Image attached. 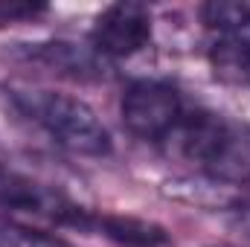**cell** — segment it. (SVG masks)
Returning <instances> with one entry per match:
<instances>
[{
    "mask_svg": "<svg viewBox=\"0 0 250 247\" xmlns=\"http://www.w3.org/2000/svg\"><path fill=\"white\" fill-rule=\"evenodd\" d=\"M187 114L184 93L163 79H137L125 87L123 102H120V117L123 125L143 143L160 145L181 117Z\"/></svg>",
    "mask_w": 250,
    "mask_h": 247,
    "instance_id": "4",
    "label": "cell"
},
{
    "mask_svg": "<svg viewBox=\"0 0 250 247\" xmlns=\"http://www.w3.org/2000/svg\"><path fill=\"white\" fill-rule=\"evenodd\" d=\"M0 247H73L62 236L41 230V227H26V224H0Z\"/></svg>",
    "mask_w": 250,
    "mask_h": 247,
    "instance_id": "8",
    "label": "cell"
},
{
    "mask_svg": "<svg viewBox=\"0 0 250 247\" xmlns=\"http://www.w3.org/2000/svg\"><path fill=\"white\" fill-rule=\"evenodd\" d=\"M151 41V9L137 0L105 6L90 29V50L99 59H131Z\"/></svg>",
    "mask_w": 250,
    "mask_h": 247,
    "instance_id": "5",
    "label": "cell"
},
{
    "mask_svg": "<svg viewBox=\"0 0 250 247\" xmlns=\"http://www.w3.org/2000/svg\"><path fill=\"white\" fill-rule=\"evenodd\" d=\"M209 64L215 79L227 84L250 87V21L212 35Z\"/></svg>",
    "mask_w": 250,
    "mask_h": 247,
    "instance_id": "6",
    "label": "cell"
},
{
    "mask_svg": "<svg viewBox=\"0 0 250 247\" xmlns=\"http://www.w3.org/2000/svg\"><path fill=\"white\" fill-rule=\"evenodd\" d=\"M160 148L172 160L195 166L212 184H250V125L236 123L224 114L187 108Z\"/></svg>",
    "mask_w": 250,
    "mask_h": 247,
    "instance_id": "1",
    "label": "cell"
},
{
    "mask_svg": "<svg viewBox=\"0 0 250 247\" xmlns=\"http://www.w3.org/2000/svg\"><path fill=\"white\" fill-rule=\"evenodd\" d=\"M96 230L123 247H163L169 242L163 227L131 215H96Z\"/></svg>",
    "mask_w": 250,
    "mask_h": 247,
    "instance_id": "7",
    "label": "cell"
},
{
    "mask_svg": "<svg viewBox=\"0 0 250 247\" xmlns=\"http://www.w3.org/2000/svg\"><path fill=\"white\" fill-rule=\"evenodd\" d=\"M44 6H35V3H18V0H0V26L6 23H15V21H26V18H35L41 15Z\"/></svg>",
    "mask_w": 250,
    "mask_h": 247,
    "instance_id": "9",
    "label": "cell"
},
{
    "mask_svg": "<svg viewBox=\"0 0 250 247\" xmlns=\"http://www.w3.org/2000/svg\"><path fill=\"white\" fill-rule=\"evenodd\" d=\"M0 209L12 215V224L32 227V221H44L56 227L96 230V215L67 198L62 189L32 181L6 166H0Z\"/></svg>",
    "mask_w": 250,
    "mask_h": 247,
    "instance_id": "3",
    "label": "cell"
},
{
    "mask_svg": "<svg viewBox=\"0 0 250 247\" xmlns=\"http://www.w3.org/2000/svg\"><path fill=\"white\" fill-rule=\"evenodd\" d=\"M15 105L38 125L56 145L79 157H108L114 148L111 131L102 117L79 96L47 87H15Z\"/></svg>",
    "mask_w": 250,
    "mask_h": 247,
    "instance_id": "2",
    "label": "cell"
}]
</instances>
